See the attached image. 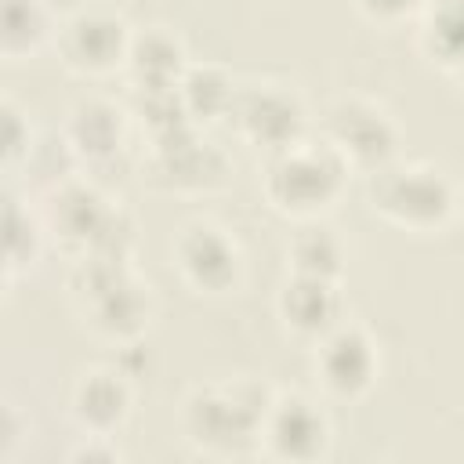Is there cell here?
<instances>
[{
  "label": "cell",
  "mask_w": 464,
  "mask_h": 464,
  "mask_svg": "<svg viewBox=\"0 0 464 464\" xmlns=\"http://www.w3.org/2000/svg\"><path fill=\"white\" fill-rule=\"evenodd\" d=\"M276 399L257 377H218L188 388L181 399V431L192 450L207 457L261 453L265 413Z\"/></svg>",
  "instance_id": "1"
},
{
  "label": "cell",
  "mask_w": 464,
  "mask_h": 464,
  "mask_svg": "<svg viewBox=\"0 0 464 464\" xmlns=\"http://www.w3.org/2000/svg\"><path fill=\"white\" fill-rule=\"evenodd\" d=\"M65 141L72 145L80 167H105L127 145V109L109 98H80L62 123Z\"/></svg>",
  "instance_id": "15"
},
{
  "label": "cell",
  "mask_w": 464,
  "mask_h": 464,
  "mask_svg": "<svg viewBox=\"0 0 464 464\" xmlns=\"http://www.w3.org/2000/svg\"><path fill=\"white\" fill-rule=\"evenodd\" d=\"M188 69L185 40L167 25H145L134 29L130 51H127V80L134 91H167L178 87Z\"/></svg>",
  "instance_id": "16"
},
{
  "label": "cell",
  "mask_w": 464,
  "mask_h": 464,
  "mask_svg": "<svg viewBox=\"0 0 464 464\" xmlns=\"http://www.w3.org/2000/svg\"><path fill=\"white\" fill-rule=\"evenodd\" d=\"M232 130L265 152H279L301 138H308V109L304 98L279 80H243L236 87L228 109Z\"/></svg>",
  "instance_id": "7"
},
{
  "label": "cell",
  "mask_w": 464,
  "mask_h": 464,
  "mask_svg": "<svg viewBox=\"0 0 464 464\" xmlns=\"http://www.w3.org/2000/svg\"><path fill=\"white\" fill-rule=\"evenodd\" d=\"M334 439L326 410L304 395V392H276L265 428H261V453L272 460H290V464H308L326 457Z\"/></svg>",
  "instance_id": "12"
},
{
  "label": "cell",
  "mask_w": 464,
  "mask_h": 464,
  "mask_svg": "<svg viewBox=\"0 0 464 464\" xmlns=\"http://www.w3.org/2000/svg\"><path fill=\"white\" fill-rule=\"evenodd\" d=\"M0 112H4V170L14 174V170L29 160V152H33V145H36V134H33V127H29V116H25L11 98H4Z\"/></svg>",
  "instance_id": "22"
},
{
  "label": "cell",
  "mask_w": 464,
  "mask_h": 464,
  "mask_svg": "<svg viewBox=\"0 0 464 464\" xmlns=\"http://www.w3.org/2000/svg\"><path fill=\"white\" fill-rule=\"evenodd\" d=\"M170 257L181 283L207 297H221L236 290L243 279V250L236 236L210 218H196L181 225L170 243Z\"/></svg>",
  "instance_id": "9"
},
{
  "label": "cell",
  "mask_w": 464,
  "mask_h": 464,
  "mask_svg": "<svg viewBox=\"0 0 464 464\" xmlns=\"http://www.w3.org/2000/svg\"><path fill=\"white\" fill-rule=\"evenodd\" d=\"M72 460H120V450L112 442V435H83V442L76 450H69Z\"/></svg>",
  "instance_id": "24"
},
{
  "label": "cell",
  "mask_w": 464,
  "mask_h": 464,
  "mask_svg": "<svg viewBox=\"0 0 464 464\" xmlns=\"http://www.w3.org/2000/svg\"><path fill=\"white\" fill-rule=\"evenodd\" d=\"M58 22L47 0H0V51L4 58H29L54 44Z\"/></svg>",
  "instance_id": "18"
},
{
  "label": "cell",
  "mask_w": 464,
  "mask_h": 464,
  "mask_svg": "<svg viewBox=\"0 0 464 464\" xmlns=\"http://www.w3.org/2000/svg\"><path fill=\"white\" fill-rule=\"evenodd\" d=\"M460 188L435 163H392L370 178V210L402 232H439L457 218Z\"/></svg>",
  "instance_id": "4"
},
{
  "label": "cell",
  "mask_w": 464,
  "mask_h": 464,
  "mask_svg": "<svg viewBox=\"0 0 464 464\" xmlns=\"http://www.w3.org/2000/svg\"><path fill=\"white\" fill-rule=\"evenodd\" d=\"M145 145L149 149L141 160V178L160 192L207 196V192H218L232 174L228 156L214 141H207L196 123L149 138Z\"/></svg>",
  "instance_id": "6"
},
{
  "label": "cell",
  "mask_w": 464,
  "mask_h": 464,
  "mask_svg": "<svg viewBox=\"0 0 464 464\" xmlns=\"http://www.w3.org/2000/svg\"><path fill=\"white\" fill-rule=\"evenodd\" d=\"M417 51L446 76H464V0H428L417 18Z\"/></svg>",
  "instance_id": "17"
},
{
  "label": "cell",
  "mask_w": 464,
  "mask_h": 464,
  "mask_svg": "<svg viewBox=\"0 0 464 464\" xmlns=\"http://www.w3.org/2000/svg\"><path fill=\"white\" fill-rule=\"evenodd\" d=\"M457 218L464 221V188H460V207H457Z\"/></svg>",
  "instance_id": "25"
},
{
  "label": "cell",
  "mask_w": 464,
  "mask_h": 464,
  "mask_svg": "<svg viewBox=\"0 0 464 464\" xmlns=\"http://www.w3.org/2000/svg\"><path fill=\"white\" fill-rule=\"evenodd\" d=\"M352 167L326 138H301L268 152L261 170V196L268 207L294 221H315L348 188Z\"/></svg>",
  "instance_id": "3"
},
{
  "label": "cell",
  "mask_w": 464,
  "mask_h": 464,
  "mask_svg": "<svg viewBox=\"0 0 464 464\" xmlns=\"http://www.w3.org/2000/svg\"><path fill=\"white\" fill-rule=\"evenodd\" d=\"M344 261H348V254H344L341 236L334 228H326V225H315V221H304L286 243V265L297 276L341 279Z\"/></svg>",
  "instance_id": "21"
},
{
  "label": "cell",
  "mask_w": 464,
  "mask_h": 464,
  "mask_svg": "<svg viewBox=\"0 0 464 464\" xmlns=\"http://www.w3.org/2000/svg\"><path fill=\"white\" fill-rule=\"evenodd\" d=\"M355 7L373 25H402V22L420 18L428 0H355Z\"/></svg>",
  "instance_id": "23"
},
{
  "label": "cell",
  "mask_w": 464,
  "mask_h": 464,
  "mask_svg": "<svg viewBox=\"0 0 464 464\" xmlns=\"http://www.w3.org/2000/svg\"><path fill=\"white\" fill-rule=\"evenodd\" d=\"M276 315L286 334H294L301 341H319L337 323H344L341 279L290 272V279L276 294Z\"/></svg>",
  "instance_id": "13"
},
{
  "label": "cell",
  "mask_w": 464,
  "mask_h": 464,
  "mask_svg": "<svg viewBox=\"0 0 464 464\" xmlns=\"http://www.w3.org/2000/svg\"><path fill=\"white\" fill-rule=\"evenodd\" d=\"M116 210H120V203H112L94 181H83L76 174L54 188H47L44 203H40L47 236L72 257H83L87 250H94V243L116 218Z\"/></svg>",
  "instance_id": "11"
},
{
  "label": "cell",
  "mask_w": 464,
  "mask_h": 464,
  "mask_svg": "<svg viewBox=\"0 0 464 464\" xmlns=\"http://www.w3.org/2000/svg\"><path fill=\"white\" fill-rule=\"evenodd\" d=\"M130 381L112 366H87L69 392V413L83 435H116L130 417Z\"/></svg>",
  "instance_id": "14"
},
{
  "label": "cell",
  "mask_w": 464,
  "mask_h": 464,
  "mask_svg": "<svg viewBox=\"0 0 464 464\" xmlns=\"http://www.w3.org/2000/svg\"><path fill=\"white\" fill-rule=\"evenodd\" d=\"M312 373L323 388V395L337 402L362 399L377 373H381V352L366 326L359 323H337L330 334L312 341Z\"/></svg>",
  "instance_id": "10"
},
{
  "label": "cell",
  "mask_w": 464,
  "mask_h": 464,
  "mask_svg": "<svg viewBox=\"0 0 464 464\" xmlns=\"http://www.w3.org/2000/svg\"><path fill=\"white\" fill-rule=\"evenodd\" d=\"M236 87H239V80L225 65L188 62V69L178 83V94H181V105H185L188 120L196 127H203V123H214V120H228Z\"/></svg>",
  "instance_id": "19"
},
{
  "label": "cell",
  "mask_w": 464,
  "mask_h": 464,
  "mask_svg": "<svg viewBox=\"0 0 464 464\" xmlns=\"http://www.w3.org/2000/svg\"><path fill=\"white\" fill-rule=\"evenodd\" d=\"M69 301L83 326L112 344H134L152 323V290L130 261L83 254L69 272Z\"/></svg>",
  "instance_id": "2"
},
{
  "label": "cell",
  "mask_w": 464,
  "mask_h": 464,
  "mask_svg": "<svg viewBox=\"0 0 464 464\" xmlns=\"http://www.w3.org/2000/svg\"><path fill=\"white\" fill-rule=\"evenodd\" d=\"M130 36H134V29L127 25V18L120 11L102 7V4L76 7L58 22L54 54L69 72L98 80V76H109L127 65Z\"/></svg>",
  "instance_id": "8"
},
{
  "label": "cell",
  "mask_w": 464,
  "mask_h": 464,
  "mask_svg": "<svg viewBox=\"0 0 464 464\" xmlns=\"http://www.w3.org/2000/svg\"><path fill=\"white\" fill-rule=\"evenodd\" d=\"M47 228L40 210H33L14 188L4 192V276L7 283L22 272H29L44 250Z\"/></svg>",
  "instance_id": "20"
},
{
  "label": "cell",
  "mask_w": 464,
  "mask_h": 464,
  "mask_svg": "<svg viewBox=\"0 0 464 464\" xmlns=\"http://www.w3.org/2000/svg\"><path fill=\"white\" fill-rule=\"evenodd\" d=\"M319 138H326L344 156L352 174H366V178L392 167L402 149V130L395 116L366 94L334 98L319 116Z\"/></svg>",
  "instance_id": "5"
}]
</instances>
